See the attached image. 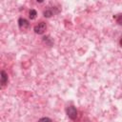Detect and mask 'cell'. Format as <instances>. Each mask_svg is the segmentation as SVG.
Wrapping results in <instances>:
<instances>
[{
  "instance_id": "cell-7",
  "label": "cell",
  "mask_w": 122,
  "mask_h": 122,
  "mask_svg": "<svg viewBox=\"0 0 122 122\" xmlns=\"http://www.w3.org/2000/svg\"><path fill=\"white\" fill-rule=\"evenodd\" d=\"M38 122H51V119H50V118H48V117H43V118L39 119Z\"/></svg>"
},
{
  "instance_id": "cell-3",
  "label": "cell",
  "mask_w": 122,
  "mask_h": 122,
  "mask_svg": "<svg viewBox=\"0 0 122 122\" xmlns=\"http://www.w3.org/2000/svg\"><path fill=\"white\" fill-rule=\"evenodd\" d=\"M8 82V74L4 71H1V84L2 86H5Z\"/></svg>"
},
{
  "instance_id": "cell-2",
  "label": "cell",
  "mask_w": 122,
  "mask_h": 122,
  "mask_svg": "<svg viewBox=\"0 0 122 122\" xmlns=\"http://www.w3.org/2000/svg\"><path fill=\"white\" fill-rule=\"evenodd\" d=\"M46 29H47L46 24H45L44 22H40L39 24H37V25L34 27V31H35V33L42 34V33H44V32H45Z\"/></svg>"
},
{
  "instance_id": "cell-6",
  "label": "cell",
  "mask_w": 122,
  "mask_h": 122,
  "mask_svg": "<svg viewBox=\"0 0 122 122\" xmlns=\"http://www.w3.org/2000/svg\"><path fill=\"white\" fill-rule=\"evenodd\" d=\"M51 15H52V11L51 10H47L44 11V16L45 17H51Z\"/></svg>"
},
{
  "instance_id": "cell-8",
  "label": "cell",
  "mask_w": 122,
  "mask_h": 122,
  "mask_svg": "<svg viewBox=\"0 0 122 122\" xmlns=\"http://www.w3.org/2000/svg\"><path fill=\"white\" fill-rule=\"evenodd\" d=\"M120 45H121V46H122V38H121V39H120Z\"/></svg>"
},
{
  "instance_id": "cell-5",
  "label": "cell",
  "mask_w": 122,
  "mask_h": 122,
  "mask_svg": "<svg viewBox=\"0 0 122 122\" xmlns=\"http://www.w3.org/2000/svg\"><path fill=\"white\" fill-rule=\"evenodd\" d=\"M36 15H37L36 10H30V19H34L36 17Z\"/></svg>"
},
{
  "instance_id": "cell-1",
  "label": "cell",
  "mask_w": 122,
  "mask_h": 122,
  "mask_svg": "<svg viewBox=\"0 0 122 122\" xmlns=\"http://www.w3.org/2000/svg\"><path fill=\"white\" fill-rule=\"evenodd\" d=\"M66 113L71 119H75L77 116V111L73 106H70L66 109Z\"/></svg>"
},
{
  "instance_id": "cell-4",
  "label": "cell",
  "mask_w": 122,
  "mask_h": 122,
  "mask_svg": "<svg viewBox=\"0 0 122 122\" xmlns=\"http://www.w3.org/2000/svg\"><path fill=\"white\" fill-rule=\"evenodd\" d=\"M18 24H19V27H20L21 29H26V28L29 26L28 21H27L26 19H24V18H20V19L18 20Z\"/></svg>"
}]
</instances>
